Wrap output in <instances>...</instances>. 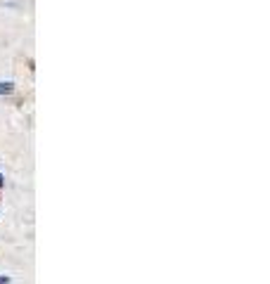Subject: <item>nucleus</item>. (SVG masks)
Returning <instances> with one entry per match:
<instances>
[{"instance_id": "obj_1", "label": "nucleus", "mask_w": 270, "mask_h": 284, "mask_svg": "<svg viewBox=\"0 0 270 284\" xmlns=\"http://www.w3.org/2000/svg\"><path fill=\"white\" fill-rule=\"evenodd\" d=\"M12 90H14L12 80H0V95H10Z\"/></svg>"}, {"instance_id": "obj_2", "label": "nucleus", "mask_w": 270, "mask_h": 284, "mask_svg": "<svg viewBox=\"0 0 270 284\" xmlns=\"http://www.w3.org/2000/svg\"><path fill=\"white\" fill-rule=\"evenodd\" d=\"M10 282V277H0V284H7Z\"/></svg>"}, {"instance_id": "obj_3", "label": "nucleus", "mask_w": 270, "mask_h": 284, "mask_svg": "<svg viewBox=\"0 0 270 284\" xmlns=\"http://www.w3.org/2000/svg\"><path fill=\"white\" fill-rule=\"evenodd\" d=\"M0 185H3V175H0Z\"/></svg>"}]
</instances>
